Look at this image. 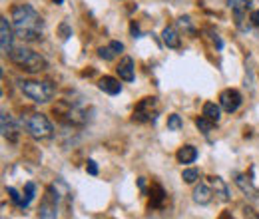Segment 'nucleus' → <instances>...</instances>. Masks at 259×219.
<instances>
[{
    "label": "nucleus",
    "mask_w": 259,
    "mask_h": 219,
    "mask_svg": "<svg viewBox=\"0 0 259 219\" xmlns=\"http://www.w3.org/2000/svg\"><path fill=\"white\" fill-rule=\"evenodd\" d=\"M14 36H16V32H14V26H10V22H8V18H0V46H2V54L4 56H8L12 50H14Z\"/></svg>",
    "instance_id": "6"
},
{
    "label": "nucleus",
    "mask_w": 259,
    "mask_h": 219,
    "mask_svg": "<svg viewBox=\"0 0 259 219\" xmlns=\"http://www.w3.org/2000/svg\"><path fill=\"white\" fill-rule=\"evenodd\" d=\"M86 171H88L90 176H98V165L94 159H88V163H86Z\"/></svg>",
    "instance_id": "26"
},
{
    "label": "nucleus",
    "mask_w": 259,
    "mask_h": 219,
    "mask_svg": "<svg viewBox=\"0 0 259 219\" xmlns=\"http://www.w3.org/2000/svg\"><path fill=\"white\" fill-rule=\"evenodd\" d=\"M209 182H211V188H213V193H215V197H218L220 201L227 203V201H229V189H227L226 182H224L220 176H213V178H209Z\"/></svg>",
    "instance_id": "16"
},
{
    "label": "nucleus",
    "mask_w": 259,
    "mask_h": 219,
    "mask_svg": "<svg viewBox=\"0 0 259 219\" xmlns=\"http://www.w3.org/2000/svg\"><path fill=\"white\" fill-rule=\"evenodd\" d=\"M8 58H10V62L14 64V66H18L20 70H24V72H30V74H36V72H42V70H46V60L38 54V52H34L30 48H26V46H18V48H14L10 54H8Z\"/></svg>",
    "instance_id": "2"
},
{
    "label": "nucleus",
    "mask_w": 259,
    "mask_h": 219,
    "mask_svg": "<svg viewBox=\"0 0 259 219\" xmlns=\"http://www.w3.org/2000/svg\"><path fill=\"white\" fill-rule=\"evenodd\" d=\"M201 112H203V116H205L207 120H211L213 124H218V122L222 120V106H218L215 102H205Z\"/></svg>",
    "instance_id": "19"
},
{
    "label": "nucleus",
    "mask_w": 259,
    "mask_h": 219,
    "mask_svg": "<svg viewBox=\"0 0 259 219\" xmlns=\"http://www.w3.org/2000/svg\"><path fill=\"white\" fill-rule=\"evenodd\" d=\"M243 211H245V217H247V215H249V217H259L257 213H253V209H251V207H245Z\"/></svg>",
    "instance_id": "30"
},
{
    "label": "nucleus",
    "mask_w": 259,
    "mask_h": 219,
    "mask_svg": "<svg viewBox=\"0 0 259 219\" xmlns=\"http://www.w3.org/2000/svg\"><path fill=\"white\" fill-rule=\"evenodd\" d=\"M18 90L36 104H46L54 96L52 82H38V80H18Z\"/></svg>",
    "instance_id": "3"
},
{
    "label": "nucleus",
    "mask_w": 259,
    "mask_h": 219,
    "mask_svg": "<svg viewBox=\"0 0 259 219\" xmlns=\"http://www.w3.org/2000/svg\"><path fill=\"white\" fill-rule=\"evenodd\" d=\"M178 28L184 32H188V34H195V28H194V24H192V18H190V16H182V18H178Z\"/></svg>",
    "instance_id": "21"
},
{
    "label": "nucleus",
    "mask_w": 259,
    "mask_h": 219,
    "mask_svg": "<svg viewBox=\"0 0 259 219\" xmlns=\"http://www.w3.org/2000/svg\"><path fill=\"white\" fill-rule=\"evenodd\" d=\"M213 188H209L207 184H199V186H195L194 189V201L197 205H207V203H211V199H213Z\"/></svg>",
    "instance_id": "13"
},
{
    "label": "nucleus",
    "mask_w": 259,
    "mask_h": 219,
    "mask_svg": "<svg viewBox=\"0 0 259 219\" xmlns=\"http://www.w3.org/2000/svg\"><path fill=\"white\" fill-rule=\"evenodd\" d=\"M233 178H235V186L245 193V197H249V199H259V189L247 180V176H243V173H235Z\"/></svg>",
    "instance_id": "12"
},
{
    "label": "nucleus",
    "mask_w": 259,
    "mask_h": 219,
    "mask_svg": "<svg viewBox=\"0 0 259 219\" xmlns=\"http://www.w3.org/2000/svg\"><path fill=\"white\" fill-rule=\"evenodd\" d=\"M58 112H62V118L74 125H84L88 122V116H86V112L80 106H66V110H62V106H60Z\"/></svg>",
    "instance_id": "9"
},
{
    "label": "nucleus",
    "mask_w": 259,
    "mask_h": 219,
    "mask_svg": "<svg viewBox=\"0 0 259 219\" xmlns=\"http://www.w3.org/2000/svg\"><path fill=\"white\" fill-rule=\"evenodd\" d=\"M241 102H243L241 94H239L237 90H233V88L224 90L222 96H220V106H222L226 112H229V114L237 112V110H239V106H241Z\"/></svg>",
    "instance_id": "8"
},
{
    "label": "nucleus",
    "mask_w": 259,
    "mask_h": 219,
    "mask_svg": "<svg viewBox=\"0 0 259 219\" xmlns=\"http://www.w3.org/2000/svg\"><path fill=\"white\" fill-rule=\"evenodd\" d=\"M98 88L110 96H118L120 92H122V84H120V80H116V78H112V76H104V78H100Z\"/></svg>",
    "instance_id": "15"
},
{
    "label": "nucleus",
    "mask_w": 259,
    "mask_h": 219,
    "mask_svg": "<svg viewBox=\"0 0 259 219\" xmlns=\"http://www.w3.org/2000/svg\"><path fill=\"white\" fill-rule=\"evenodd\" d=\"M34 193H36V186H34L32 182H28V184H26V191H24V199H22V205H20V207H28V205H30V201L34 199Z\"/></svg>",
    "instance_id": "23"
},
{
    "label": "nucleus",
    "mask_w": 259,
    "mask_h": 219,
    "mask_svg": "<svg viewBox=\"0 0 259 219\" xmlns=\"http://www.w3.org/2000/svg\"><path fill=\"white\" fill-rule=\"evenodd\" d=\"M176 157H178L180 163H194L195 159H197V150H195L194 146H184V148L178 150Z\"/></svg>",
    "instance_id": "20"
},
{
    "label": "nucleus",
    "mask_w": 259,
    "mask_h": 219,
    "mask_svg": "<svg viewBox=\"0 0 259 219\" xmlns=\"http://www.w3.org/2000/svg\"><path fill=\"white\" fill-rule=\"evenodd\" d=\"M0 125H2V136H4V140H8V142L14 144V142L18 140V125H16L14 118H12L8 112H2Z\"/></svg>",
    "instance_id": "10"
},
{
    "label": "nucleus",
    "mask_w": 259,
    "mask_h": 219,
    "mask_svg": "<svg viewBox=\"0 0 259 219\" xmlns=\"http://www.w3.org/2000/svg\"><path fill=\"white\" fill-rule=\"evenodd\" d=\"M158 114V104H156V98H144L136 110H134V120L136 122H150L154 120Z\"/></svg>",
    "instance_id": "5"
},
{
    "label": "nucleus",
    "mask_w": 259,
    "mask_h": 219,
    "mask_svg": "<svg viewBox=\"0 0 259 219\" xmlns=\"http://www.w3.org/2000/svg\"><path fill=\"white\" fill-rule=\"evenodd\" d=\"M184 127V122H182V118L178 116V114H171L169 118H167V129L169 132H180Z\"/></svg>",
    "instance_id": "22"
},
{
    "label": "nucleus",
    "mask_w": 259,
    "mask_h": 219,
    "mask_svg": "<svg viewBox=\"0 0 259 219\" xmlns=\"http://www.w3.org/2000/svg\"><path fill=\"white\" fill-rule=\"evenodd\" d=\"M58 207H60V203H58L54 191H52V188H48L46 195H44V199H42V203H40V211H38V215H40L42 219L58 217Z\"/></svg>",
    "instance_id": "7"
},
{
    "label": "nucleus",
    "mask_w": 259,
    "mask_h": 219,
    "mask_svg": "<svg viewBox=\"0 0 259 219\" xmlns=\"http://www.w3.org/2000/svg\"><path fill=\"white\" fill-rule=\"evenodd\" d=\"M116 72H118L120 80H124V82H134V78H136V74H134V60H132L130 56H124V58L120 60V64H118Z\"/></svg>",
    "instance_id": "14"
},
{
    "label": "nucleus",
    "mask_w": 259,
    "mask_h": 219,
    "mask_svg": "<svg viewBox=\"0 0 259 219\" xmlns=\"http://www.w3.org/2000/svg\"><path fill=\"white\" fill-rule=\"evenodd\" d=\"M8 193H10V199L16 203V205H22V199H20V195H18V191L14 188H8Z\"/></svg>",
    "instance_id": "27"
},
{
    "label": "nucleus",
    "mask_w": 259,
    "mask_h": 219,
    "mask_svg": "<svg viewBox=\"0 0 259 219\" xmlns=\"http://www.w3.org/2000/svg\"><path fill=\"white\" fill-rule=\"evenodd\" d=\"M54 4H64V0H52Z\"/></svg>",
    "instance_id": "31"
},
{
    "label": "nucleus",
    "mask_w": 259,
    "mask_h": 219,
    "mask_svg": "<svg viewBox=\"0 0 259 219\" xmlns=\"http://www.w3.org/2000/svg\"><path fill=\"white\" fill-rule=\"evenodd\" d=\"M10 16H12V26L18 38L26 42H34L42 36L44 20L30 4H16Z\"/></svg>",
    "instance_id": "1"
},
{
    "label": "nucleus",
    "mask_w": 259,
    "mask_h": 219,
    "mask_svg": "<svg viewBox=\"0 0 259 219\" xmlns=\"http://www.w3.org/2000/svg\"><path fill=\"white\" fill-rule=\"evenodd\" d=\"M227 6L233 10V16H235V24L241 28V30H245L243 28V20H245V14H247V10H249V0H227Z\"/></svg>",
    "instance_id": "11"
},
{
    "label": "nucleus",
    "mask_w": 259,
    "mask_h": 219,
    "mask_svg": "<svg viewBox=\"0 0 259 219\" xmlns=\"http://www.w3.org/2000/svg\"><path fill=\"white\" fill-rule=\"evenodd\" d=\"M122 50H124V44H122V42H110V46L98 50V56H100L102 60H114V56L120 54Z\"/></svg>",
    "instance_id": "18"
},
{
    "label": "nucleus",
    "mask_w": 259,
    "mask_h": 219,
    "mask_svg": "<svg viewBox=\"0 0 259 219\" xmlns=\"http://www.w3.org/2000/svg\"><path fill=\"white\" fill-rule=\"evenodd\" d=\"M162 38H163V44L167 46V48H180L182 46V40H180V34L178 30L174 28V26H167V28H163L162 32Z\"/></svg>",
    "instance_id": "17"
},
{
    "label": "nucleus",
    "mask_w": 259,
    "mask_h": 219,
    "mask_svg": "<svg viewBox=\"0 0 259 219\" xmlns=\"http://www.w3.org/2000/svg\"><path fill=\"white\" fill-rule=\"evenodd\" d=\"M60 32H62V38H68V36H72V32H70V28H68V24H62L60 26Z\"/></svg>",
    "instance_id": "29"
},
{
    "label": "nucleus",
    "mask_w": 259,
    "mask_h": 219,
    "mask_svg": "<svg viewBox=\"0 0 259 219\" xmlns=\"http://www.w3.org/2000/svg\"><path fill=\"white\" fill-rule=\"evenodd\" d=\"M20 124L26 129V134L32 136L34 140H46V138H50L52 132H54L50 120H48L44 114H38V112L24 114L22 120H20Z\"/></svg>",
    "instance_id": "4"
},
{
    "label": "nucleus",
    "mask_w": 259,
    "mask_h": 219,
    "mask_svg": "<svg viewBox=\"0 0 259 219\" xmlns=\"http://www.w3.org/2000/svg\"><path fill=\"white\" fill-rule=\"evenodd\" d=\"M197 178H199V171H197V169H186V171L182 173V180H184L186 184H195Z\"/></svg>",
    "instance_id": "25"
},
{
    "label": "nucleus",
    "mask_w": 259,
    "mask_h": 219,
    "mask_svg": "<svg viewBox=\"0 0 259 219\" xmlns=\"http://www.w3.org/2000/svg\"><path fill=\"white\" fill-rule=\"evenodd\" d=\"M195 125H197V129H199L201 134H209V132H211V127H213V122H211V120H207L205 116H201V118H197V120H195Z\"/></svg>",
    "instance_id": "24"
},
{
    "label": "nucleus",
    "mask_w": 259,
    "mask_h": 219,
    "mask_svg": "<svg viewBox=\"0 0 259 219\" xmlns=\"http://www.w3.org/2000/svg\"><path fill=\"white\" fill-rule=\"evenodd\" d=\"M249 22H251L255 28H259V10H253V12H251V16H249Z\"/></svg>",
    "instance_id": "28"
}]
</instances>
